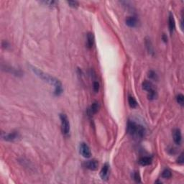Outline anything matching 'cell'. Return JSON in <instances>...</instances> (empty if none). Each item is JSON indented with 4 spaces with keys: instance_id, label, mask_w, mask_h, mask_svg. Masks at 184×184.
<instances>
[{
    "instance_id": "277c9868",
    "label": "cell",
    "mask_w": 184,
    "mask_h": 184,
    "mask_svg": "<svg viewBox=\"0 0 184 184\" xmlns=\"http://www.w3.org/2000/svg\"><path fill=\"white\" fill-rule=\"evenodd\" d=\"M79 152L80 154H81L83 157H85V158H89V157H91V150H90L89 147L88 146V145H87L86 143L82 142V143L80 145Z\"/></svg>"
},
{
    "instance_id": "2e32d148",
    "label": "cell",
    "mask_w": 184,
    "mask_h": 184,
    "mask_svg": "<svg viewBox=\"0 0 184 184\" xmlns=\"http://www.w3.org/2000/svg\"><path fill=\"white\" fill-rule=\"evenodd\" d=\"M145 45H146V48L147 49V51L150 52L151 55H154L155 52H154V49H153V45H152V43L150 41V40H146L145 41Z\"/></svg>"
},
{
    "instance_id": "52a82bcc",
    "label": "cell",
    "mask_w": 184,
    "mask_h": 184,
    "mask_svg": "<svg viewBox=\"0 0 184 184\" xmlns=\"http://www.w3.org/2000/svg\"><path fill=\"white\" fill-rule=\"evenodd\" d=\"M109 165L108 163H105L102 168L100 171V177L104 181H106L109 178Z\"/></svg>"
},
{
    "instance_id": "8fae6325",
    "label": "cell",
    "mask_w": 184,
    "mask_h": 184,
    "mask_svg": "<svg viewBox=\"0 0 184 184\" xmlns=\"http://www.w3.org/2000/svg\"><path fill=\"white\" fill-rule=\"evenodd\" d=\"M138 162L142 166H147V165H150L151 164L152 162H153V158L151 157L145 156V157H140Z\"/></svg>"
},
{
    "instance_id": "8992f818",
    "label": "cell",
    "mask_w": 184,
    "mask_h": 184,
    "mask_svg": "<svg viewBox=\"0 0 184 184\" xmlns=\"http://www.w3.org/2000/svg\"><path fill=\"white\" fill-rule=\"evenodd\" d=\"M173 141L177 145H180L182 142V134L180 129H174L173 131Z\"/></svg>"
},
{
    "instance_id": "d6986e66",
    "label": "cell",
    "mask_w": 184,
    "mask_h": 184,
    "mask_svg": "<svg viewBox=\"0 0 184 184\" xmlns=\"http://www.w3.org/2000/svg\"><path fill=\"white\" fill-rule=\"evenodd\" d=\"M132 177L137 183H140L141 182V178L140 175H139V172L138 171H134L132 174Z\"/></svg>"
},
{
    "instance_id": "6da1fadb",
    "label": "cell",
    "mask_w": 184,
    "mask_h": 184,
    "mask_svg": "<svg viewBox=\"0 0 184 184\" xmlns=\"http://www.w3.org/2000/svg\"><path fill=\"white\" fill-rule=\"evenodd\" d=\"M31 70L41 79L43 80L45 82L53 86L54 88H55V90H54V94H55V96H60L63 93V86H62L61 82L58 79H57V78L53 76H51L50 75H49L48 73H44L41 70H40V69L37 68L35 67H33V66H31Z\"/></svg>"
},
{
    "instance_id": "484cf974",
    "label": "cell",
    "mask_w": 184,
    "mask_h": 184,
    "mask_svg": "<svg viewBox=\"0 0 184 184\" xmlns=\"http://www.w3.org/2000/svg\"><path fill=\"white\" fill-rule=\"evenodd\" d=\"M162 39H163V41H164L165 43H166L167 41H168V38H167L166 35L163 34V35H162Z\"/></svg>"
},
{
    "instance_id": "44dd1931",
    "label": "cell",
    "mask_w": 184,
    "mask_h": 184,
    "mask_svg": "<svg viewBox=\"0 0 184 184\" xmlns=\"http://www.w3.org/2000/svg\"><path fill=\"white\" fill-rule=\"evenodd\" d=\"M148 77L151 80H157V73L154 70H150L148 72Z\"/></svg>"
},
{
    "instance_id": "7402d4cb",
    "label": "cell",
    "mask_w": 184,
    "mask_h": 184,
    "mask_svg": "<svg viewBox=\"0 0 184 184\" xmlns=\"http://www.w3.org/2000/svg\"><path fill=\"white\" fill-rule=\"evenodd\" d=\"M99 88H100V84H99V81H94L93 84V89H94V91L95 93H97V92H99Z\"/></svg>"
},
{
    "instance_id": "e0dca14e",
    "label": "cell",
    "mask_w": 184,
    "mask_h": 184,
    "mask_svg": "<svg viewBox=\"0 0 184 184\" xmlns=\"http://www.w3.org/2000/svg\"><path fill=\"white\" fill-rule=\"evenodd\" d=\"M162 177L163 178L168 179V178H170L172 177V173H171V171L169 169H165L163 171V173H162Z\"/></svg>"
},
{
    "instance_id": "d4e9b609",
    "label": "cell",
    "mask_w": 184,
    "mask_h": 184,
    "mask_svg": "<svg viewBox=\"0 0 184 184\" xmlns=\"http://www.w3.org/2000/svg\"><path fill=\"white\" fill-rule=\"evenodd\" d=\"M177 162H178V163H179V164H183V163H184V157H183V153H181V155H180V156L178 157V158L177 159Z\"/></svg>"
},
{
    "instance_id": "3957f363",
    "label": "cell",
    "mask_w": 184,
    "mask_h": 184,
    "mask_svg": "<svg viewBox=\"0 0 184 184\" xmlns=\"http://www.w3.org/2000/svg\"><path fill=\"white\" fill-rule=\"evenodd\" d=\"M60 122H61V130L63 135L66 137H68L70 135V122L68 119V117L66 114H60Z\"/></svg>"
},
{
    "instance_id": "ac0fdd59",
    "label": "cell",
    "mask_w": 184,
    "mask_h": 184,
    "mask_svg": "<svg viewBox=\"0 0 184 184\" xmlns=\"http://www.w3.org/2000/svg\"><path fill=\"white\" fill-rule=\"evenodd\" d=\"M147 93H148L147 97H148V99H150V100H154V99H155L156 98H157V91L155 89L149 91Z\"/></svg>"
},
{
    "instance_id": "ffe728a7",
    "label": "cell",
    "mask_w": 184,
    "mask_h": 184,
    "mask_svg": "<svg viewBox=\"0 0 184 184\" xmlns=\"http://www.w3.org/2000/svg\"><path fill=\"white\" fill-rule=\"evenodd\" d=\"M176 100H177V102H178L180 105H181V106H183V104H184V96L183 95L181 94H179L176 96Z\"/></svg>"
},
{
    "instance_id": "4fadbf2b",
    "label": "cell",
    "mask_w": 184,
    "mask_h": 184,
    "mask_svg": "<svg viewBox=\"0 0 184 184\" xmlns=\"http://www.w3.org/2000/svg\"><path fill=\"white\" fill-rule=\"evenodd\" d=\"M100 109V105L98 102H93V104H91V107L89 109V114L90 115H93V114H96L98 112V111Z\"/></svg>"
},
{
    "instance_id": "7c38bea8",
    "label": "cell",
    "mask_w": 184,
    "mask_h": 184,
    "mask_svg": "<svg viewBox=\"0 0 184 184\" xmlns=\"http://www.w3.org/2000/svg\"><path fill=\"white\" fill-rule=\"evenodd\" d=\"M94 43V36L93 33H88L86 35V45L88 48H91Z\"/></svg>"
},
{
    "instance_id": "5b68a950",
    "label": "cell",
    "mask_w": 184,
    "mask_h": 184,
    "mask_svg": "<svg viewBox=\"0 0 184 184\" xmlns=\"http://www.w3.org/2000/svg\"><path fill=\"white\" fill-rule=\"evenodd\" d=\"M20 134L17 132H12L9 133H2V139L8 141V142H13V141L17 140L18 138H20Z\"/></svg>"
},
{
    "instance_id": "7a4b0ae2",
    "label": "cell",
    "mask_w": 184,
    "mask_h": 184,
    "mask_svg": "<svg viewBox=\"0 0 184 184\" xmlns=\"http://www.w3.org/2000/svg\"><path fill=\"white\" fill-rule=\"evenodd\" d=\"M127 133L138 139H142L145 135V128L142 125L129 120L127 125Z\"/></svg>"
},
{
    "instance_id": "603a6c76",
    "label": "cell",
    "mask_w": 184,
    "mask_h": 184,
    "mask_svg": "<svg viewBox=\"0 0 184 184\" xmlns=\"http://www.w3.org/2000/svg\"><path fill=\"white\" fill-rule=\"evenodd\" d=\"M67 3L68 4L69 6L73 8H76L78 6V2L76 1H68Z\"/></svg>"
},
{
    "instance_id": "5bb4252c",
    "label": "cell",
    "mask_w": 184,
    "mask_h": 184,
    "mask_svg": "<svg viewBox=\"0 0 184 184\" xmlns=\"http://www.w3.org/2000/svg\"><path fill=\"white\" fill-rule=\"evenodd\" d=\"M142 88H143L145 91H147V92H149V91H152V90L154 89L153 84H152L150 81H145L143 83H142Z\"/></svg>"
},
{
    "instance_id": "9a60e30c",
    "label": "cell",
    "mask_w": 184,
    "mask_h": 184,
    "mask_svg": "<svg viewBox=\"0 0 184 184\" xmlns=\"http://www.w3.org/2000/svg\"><path fill=\"white\" fill-rule=\"evenodd\" d=\"M128 103L130 106L131 108H132V109L136 108L137 106H138V102H137L136 99L132 96H128Z\"/></svg>"
},
{
    "instance_id": "9c48e42d",
    "label": "cell",
    "mask_w": 184,
    "mask_h": 184,
    "mask_svg": "<svg viewBox=\"0 0 184 184\" xmlns=\"http://www.w3.org/2000/svg\"><path fill=\"white\" fill-rule=\"evenodd\" d=\"M168 27H169L170 33H171V34H172L175 28V19H174L172 12H170L169 16H168Z\"/></svg>"
},
{
    "instance_id": "cb8c5ba5",
    "label": "cell",
    "mask_w": 184,
    "mask_h": 184,
    "mask_svg": "<svg viewBox=\"0 0 184 184\" xmlns=\"http://www.w3.org/2000/svg\"><path fill=\"white\" fill-rule=\"evenodd\" d=\"M43 2L44 4H45V5H48V6L50 7H53V6H56V5L57 4V2H56V1H44Z\"/></svg>"
},
{
    "instance_id": "ba28073f",
    "label": "cell",
    "mask_w": 184,
    "mask_h": 184,
    "mask_svg": "<svg viewBox=\"0 0 184 184\" xmlns=\"http://www.w3.org/2000/svg\"><path fill=\"white\" fill-rule=\"evenodd\" d=\"M85 167L90 171H96L99 167V163L94 159L88 160L85 163Z\"/></svg>"
},
{
    "instance_id": "30bf717a",
    "label": "cell",
    "mask_w": 184,
    "mask_h": 184,
    "mask_svg": "<svg viewBox=\"0 0 184 184\" xmlns=\"http://www.w3.org/2000/svg\"><path fill=\"white\" fill-rule=\"evenodd\" d=\"M126 25L130 27H135L138 25V20L135 17L130 16L127 17L125 20Z\"/></svg>"
}]
</instances>
